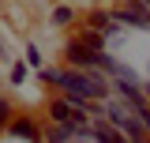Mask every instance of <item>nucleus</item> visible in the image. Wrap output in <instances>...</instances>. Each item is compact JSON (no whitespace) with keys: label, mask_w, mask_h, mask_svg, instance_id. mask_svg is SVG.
<instances>
[{"label":"nucleus","mask_w":150,"mask_h":143,"mask_svg":"<svg viewBox=\"0 0 150 143\" xmlns=\"http://www.w3.org/2000/svg\"><path fill=\"white\" fill-rule=\"evenodd\" d=\"M41 83L56 87L68 98H83V102H105L109 98V79L101 72H83V68H41L38 72Z\"/></svg>","instance_id":"1"},{"label":"nucleus","mask_w":150,"mask_h":143,"mask_svg":"<svg viewBox=\"0 0 150 143\" xmlns=\"http://www.w3.org/2000/svg\"><path fill=\"white\" fill-rule=\"evenodd\" d=\"M8 136H11V139H23V143H41V128H38L30 117H11Z\"/></svg>","instance_id":"2"},{"label":"nucleus","mask_w":150,"mask_h":143,"mask_svg":"<svg viewBox=\"0 0 150 143\" xmlns=\"http://www.w3.org/2000/svg\"><path fill=\"white\" fill-rule=\"evenodd\" d=\"M90 139H94V143H128L124 136H120V132H116V128L109 124V121H105V117H101V121H94Z\"/></svg>","instance_id":"3"},{"label":"nucleus","mask_w":150,"mask_h":143,"mask_svg":"<svg viewBox=\"0 0 150 143\" xmlns=\"http://www.w3.org/2000/svg\"><path fill=\"white\" fill-rule=\"evenodd\" d=\"M112 26H116V23H112V11H105V8H98V11H90V23H86V30H94V34H109Z\"/></svg>","instance_id":"4"},{"label":"nucleus","mask_w":150,"mask_h":143,"mask_svg":"<svg viewBox=\"0 0 150 143\" xmlns=\"http://www.w3.org/2000/svg\"><path fill=\"white\" fill-rule=\"evenodd\" d=\"M71 19H75V8H71V4H56L53 11H49V23H53V26H68Z\"/></svg>","instance_id":"5"},{"label":"nucleus","mask_w":150,"mask_h":143,"mask_svg":"<svg viewBox=\"0 0 150 143\" xmlns=\"http://www.w3.org/2000/svg\"><path fill=\"white\" fill-rule=\"evenodd\" d=\"M23 60H26V68H34V72H41L45 64H41V49H38L34 41L26 45V53H23Z\"/></svg>","instance_id":"6"},{"label":"nucleus","mask_w":150,"mask_h":143,"mask_svg":"<svg viewBox=\"0 0 150 143\" xmlns=\"http://www.w3.org/2000/svg\"><path fill=\"white\" fill-rule=\"evenodd\" d=\"M26 75H30L26 60H15V64H11V75H8V79H11V83H26Z\"/></svg>","instance_id":"7"},{"label":"nucleus","mask_w":150,"mask_h":143,"mask_svg":"<svg viewBox=\"0 0 150 143\" xmlns=\"http://www.w3.org/2000/svg\"><path fill=\"white\" fill-rule=\"evenodd\" d=\"M143 94H146V102H150V83H146V90H143Z\"/></svg>","instance_id":"8"}]
</instances>
